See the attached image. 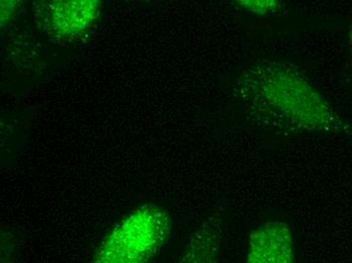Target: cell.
<instances>
[{
  "mask_svg": "<svg viewBox=\"0 0 352 263\" xmlns=\"http://www.w3.org/2000/svg\"><path fill=\"white\" fill-rule=\"evenodd\" d=\"M25 1L27 0H0V21L2 27L16 16Z\"/></svg>",
  "mask_w": 352,
  "mask_h": 263,
  "instance_id": "8992f818",
  "label": "cell"
},
{
  "mask_svg": "<svg viewBox=\"0 0 352 263\" xmlns=\"http://www.w3.org/2000/svg\"><path fill=\"white\" fill-rule=\"evenodd\" d=\"M295 260L293 236L280 220H267L251 232L247 262L292 263Z\"/></svg>",
  "mask_w": 352,
  "mask_h": 263,
  "instance_id": "277c9868",
  "label": "cell"
},
{
  "mask_svg": "<svg viewBox=\"0 0 352 263\" xmlns=\"http://www.w3.org/2000/svg\"><path fill=\"white\" fill-rule=\"evenodd\" d=\"M246 12L258 16L276 14L280 8V0H233Z\"/></svg>",
  "mask_w": 352,
  "mask_h": 263,
  "instance_id": "5b68a950",
  "label": "cell"
},
{
  "mask_svg": "<svg viewBox=\"0 0 352 263\" xmlns=\"http://www.w3.org/2000/svg\"><path fill=\"white\" fill-rule=\"evenodd\" d=\"M102 0H34V14L55 37L74 38L89 31L100 16Z\"/></svg>",
  "mask_w": 352,
  "mask_h": 263,
  "instance_id": "3957f363",
  "label": "cell"
},
{
  "mask_svg": "<svg viewBox=\"0 0 352 263\" xmlns=\"http://www.w3.org/2000/svg\"><path fill=\"white\" fill-rule=\"evenodd\" d=\"M233 93L257 125L280 134L352 135V127L299 68L261 60L242 72Z\"/></svg>",
  "mask_w": 352,
  "mask_h": 263,
  "instance_id": "6da1fadb",
  "label": "cell"
},
{
  "mask_svg": "<svg viewBox=\"0 0 352 263\" xmlns=\"http://www.w3.org/2000/svg\"><path fill=\"white\" fill-rule=\"evenodd\" d=\"M349 50H351V52L352 54V27H351V31H349Z\"/></svg>",
  "mask_w": 352,
  "mask_h": 263,
  "instance_id": "52a82bcc",
  "label": "cell"
},
{
  "mask_svg": "<svg viewBox=\"0 0 352 263\" xmlns=\"http://www.w3.org/2000/svg\"><path fill=\"white\" fill-rule=\"evenodd\" d=\"M170 230V218L161 207L144 206L135 209L104 238L96 250L94 262H149L165 244Z\"/></svg>",
  "mask_w": 352,
  "mask_h": 263,
  "instance_id": "7a4b0ae2",
  "label": "cell"
}]
</instances>
